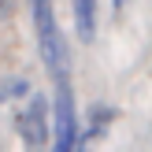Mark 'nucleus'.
I'll list each match as a JSON object with an SVG mask.
<instances>
[{"label": "nucleus", "instance_id": "nucleus-4", "mask_svg": "<svg viewBox=\"0 0 152 152\" xmlns=\"http://www.w3.org/2000/svg\"><path fill=\"white\" fill-rule=\"evenodd\" d=\"M111 115H115L111 108H104V104H93V108H89V115H86V119H89V126H86V134L78 137V148H86L89 141H96V137H100V134L108 130Z\"/></svg>", "mask_w": 152, "mask_h": 152}, {"label": "nucleus", "instance_id": "nucleus-6", "mask_svg": "<svg viewBox=\"0 0 152 152\" xmlns=\"http://www.w3.org/2000/svg\"><path fill=\"white\" fill-rule=\"evenodd\" d=\"M11 11H15V0H0V19H7Z\"/></svg>", "mask_w": 152, "mask_h": 152}, {"label": "nucleus", "instance_id": "nucleus-2", "mask_svg": "<svg viewBox=\"0 0 152 152\" xmlns=\"http://www.w3.org/2000/svg\"><path fill=\"white\" fill-rule=\"evenodd\" d=\"M15 130H19V137L26 141L30 148H41L45 141H48V100H45L41 93L15 115Z\"/></svg>", "mask_w": 152, "mask_h": 152}, {"label": "nucleus", "instance_id": "nucleus-5", "mask_svg": "<svg viewBox=\"0 0 152 152\" xmlns=\"http://www.w3.org/2000/svg\"><path fill=\"white\" fill-rule=\"evenodd\" d=\"M30 93V82L26 78H7L0 82V100H15V96H26Z\"/></svg>", "mask_w": 152, "mask_h": 152}, {"label": "nucleus", "instance_id": "nucleus-1", "mask_svg": "<svg viewBox=\"0 0 152 152\" xmlns=\"http://www.w3.org/2000/svg\"><path fill=\"white\" fill-rule=\"evenodd\" d=\"M52 119H56V137L52 145L59 152H71L78 148V111H74V96H71V82L56 86V104H52Z\"/></svg>", "mask_w": 152, "mask_h": 152}, {"label": "nucleus", "instance_id": "nucleus-7", "mask_svg": "<svg viewBox=\"0 0 152 152\" xmlns=\"http://www.w3.org/2000/svg\"><path fill=\"white\" fill-rule=\"evenodd\" d=\"M123 7H126V0H115V11H123Z\"/></svg>", "mask_w": 152, "mask_h": 152}, {"label": "nucleus", "instance_id": "nucleus-3", "mask_svg": "<svg viewBox=\"0 0 152 152\" xmlns=\"http://www.w3.org/2000/svg\"><path fill=\"white\" fill-rule=\"evenodd\" d=\"M74 30L82 45H93L96 37V0H74Z\"/></svg>", "mask_w": 152, "mask_h": 152}]
</instances>
